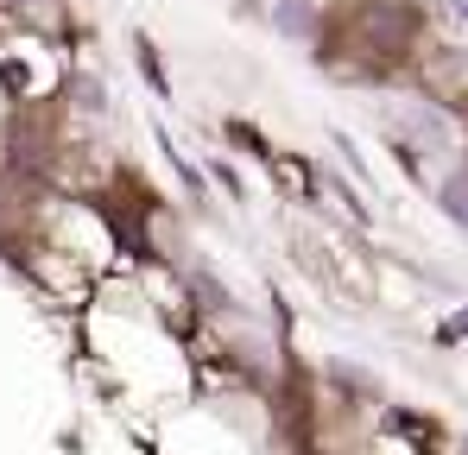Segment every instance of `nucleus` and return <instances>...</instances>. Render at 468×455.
Instances as JSON below:
<instances>
[{"label": "nucleus", "mask_w": 468, "mask_h": 455, "mask_svg": "<svg viewBox=\"0 0 468 455\" xmlns=\"http://www.w3.org/2000/svg\"><path fill=\"white\" fill-rule=\"evenodd\" d=\"M392 121H399V133H411L418 146H431V152H450L456 146V127L437 114V108H418V101H399L392 108Z\"/></svg>", "instance_id": "nucleus-1"}, {"label": "nucleus", "mask_w": 468, "mask_h": 455, "mask_svg": "<svg viewBox=\"0 0 468 455\" xmlns=\"http://www.w3.org/2000/svg\"><path fill=\"white\" fill-rule=\"evenodd\" d=\"M437 203H443V216L468 234V171H450L443 177V190H437Z\"/></svg>", "instance_id": "nucleus-2"}, {"label": "nucleus", "mask_w": 468, "mask_h": 455, "mask_svg": "<svg viewBox=\"0 0 468 455\" xmlns=\"http://www.w3.org/2000/svg\"><path fill=\"white\" fill-rule=\"evenodd\" d=\"M431 19H437V32H443V38L468 45V0H431Z\"/></svg>", "instance_id": "nucleus-3"}, {"label": "nucleus", "mask_w": 468, "mask_h": 455, "mask_svg": "<svg viewBox=\"0 0 468 455\" xmlns=\"http://www.w3.org/2000/svg\"><path fill=\"white\" fill-rule=\"evenodd\" d=\"M272 19H279V32H285V38H304V32H311V6H304V0H279V6H272Z\"/></svg>", "instance_id": "nucleus-4"}, {"label": "nucleus", "mask_w": 468, "mask_h": 455, "mask_svg": "<svg viewBox=\"0 0 468 455\" xmlns=\"http://www.w3.org/2000/svg\"><path fill=\"white\" fill-rule=\"evenodd\" d=\"M443 329H450V335H468V310H463V316H450Z\"/></svg>", "instance_id": "nucleus-5"}]
</instances>
